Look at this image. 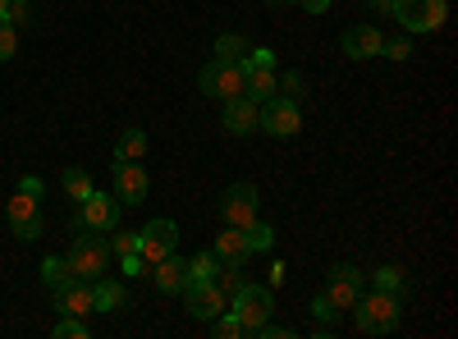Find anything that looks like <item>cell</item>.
<instances>
[{"label": "cell", "mask_w": 458, "mask_h": 339, "mask_svg": "<svg viewBox=\"0 0 458 339\" xmlns=\"http://www.w3.org/2000/svg\"><path fill=\"white\" fill-rule=\"evenodd\" d=\"M69 271L73 280H97L110 267V239H101V230H79V239L69 243Z\"/></svg>", "instance_id": "obj_1"}, {"label": "cell", "mask_w": 458, "mask_h": 339, "mask_svg": "<svg viewBox=\"0 0 458 339\" xmlns=\"http://www.w3.org/2000/svg\"><path fill=\"white\" fill-rule=\"evenodd\" d=\"M243 83H248V69L243 64H234V60H216L211 55V64H202V73H198V88H202V97H211V101H234V97H243Z\"/></svg>", "instance_id": "obj_2"}, {"label": "cell", "mask_w": 458, "mask_h": 339, "mask_svg": "<svg viewBox=\"0 0 458 339\" xmlns=\"http://www.w3.org/2000/svg\"><path fill=\"white\" fill-rule=\"evenodd\" d=\"M353 317H358V330L362 335H390L399 326V298L394 293H358V303H353Z\"/></svg>", "instance_id": "obj_3"}, {"label": "cell", "mask_w": 458, "mask_h": 339, "mask_svg": "<svg viewBox=\"0 0 458 339\" xmlns=\"http://www.w3.org/2000/svg\"><path fill=\"white\" fill-rule=\"evenodd\" d=\"M229 312L239 317L243 335H252L261 321H271V312H276V293H271V284H243L234 298H229Z\"/></svg>", "instance_id": "obj_4"}, {"label": "cell", "mask_w": 458, "mask_h": 339, "mask_svg": "<svg viewBox=\"0 0 458 339\" xmlns=\"http://www.w3.org/2000/svg\"><path fill=\"white\" fill-rule=\"evenodd\" d=\"M257 133H271V138H298L302 133V110H298V101H289V97H271V101H261V124H257Z\"/></svg>", "instance_id": "obj_5"}, {"label": "cell", "mask_w": 458, "mask_h": 339, "mask_svg": "<svg viewBox=\"0 0 458 339\" xmlns=\"http://www.w3.org/2000/svg\"><path fill=\"white\" fill-rule=\"evenodd\" d=\"M390 5H394V19H399L408 32H436V28H445V19H449L445 0H390Z\"/></svg>", "instance_id": "obj_6"}, {"label": "cell", "mask_w": 458, "mask_h": 339, "mask_svg": "<svg viewBox=\"0 0 458 339\" xmlns=\"http://www.w3.org/2000/svg\"><path fill=\"white\" fill-rule=\"evenodd\" d=\"M73 230H101V234H110V230H120V198H106V193H92L79 202V220H73Z\"/></svg>", "instance_id": "obj_7"}, {"label": "cell", "mask_w": 458, "mask_h": 339, "mask_svg": "<svg viewBox=\"0 0 458 339\" xmlns=\"http://www.w3.org/2000/svg\"><path fill=\"white\" fill-rule=\"evenodd\" d=\"M179 252V225L174 220H151L138 230V257L147 261V267H157L161 257Z\"/></svg>", "instance_id": "obj_8"}, {"label": "cell", "mask_w": 458, "mask_h": 339, "mask_svg": "<svg viewBox=\"0 0 458 339\" xmlns=\"http://www.w3.org/2000/svg\"><path fill=\"white\" fill-rule=\"evenodd\" d=\"M257 207H261V198H257L252 183H229L220 193V220L234 225V230H248V225L257 220Z\"/></svg>", "instance_id": "obj_9"}, {"label": "cell", "mask_w": 458, "mask_h": 339, "mask_svg": "<svg viewBox=\"0 0 458 339\" xmlns=\"http://www.w3.org/2000/svg\"><path fill=\"white\" fill-rule=\"evenodd\" d=\"M179 293H183V308L193 312L198 321H216V317L229 308V298L216 289V280H207V284H183Z\"/></svg>", "instance_id": "obj_10"}, {"label": "cell", "mask_w": 458, "mask_h": 339, "mask_svg": "<svg viewBox=\"0 0 458 339\" xmlns=\"http://www.w3.org/2000/svg\"><path fill=\"white\" fill-rule=\"evenodd\" d=\"M147 170L142 161H114V198H120V207H138L147 202Z\"/></svg>", "instance_id": "obj_11"}, {"label": "cell", "mask_w": 458, "mask_h": 339, "mask_svg": "<svg viewBox=\"0 0 458 339\" xmlns=\"http://www.w3.org/2000/svg\"><path fill=\"white\" fill-rule=\"evenodd\" d=\"M321 293L330 298V303H335L339 312H353V303H358V293H362V271H358V267H335Z\"/></svg>", "instance_id": "obj_12"}, {"label": "cell", "mask_w": 458, "mask_h": 339, "mask_svg": "<svg viewBox=\"0 0 458 339\" xmlns=\"http://www.w3.org/2000/svg\"><path fill=\"white\" fill-rule=\"evenodd\" d=\"M225 133H234V138H252L257 124H261V106L248 101V97H234V101H225Z\"/></svg>", "instance_id": "obj_13"}, {"label": "cell", "mask_w": 458, "mask_h": 339, "mask_svg": "<svg viewBox=\"0 0 458 339\" xmlns=\"http://www.w3.org/2000/svg\"><path fill=\"white\" fill-rule=\"evenodd\" d=\"M55 308H60V317H88V312H97L92 308V280H64V284H55Z\"/></svg>", "instance_id": "obj_14"}, {"label": "cell", "mask_w": 458, "mask_h": 339, "mask_svg": "<svg viewBox=\"0 0 458 339\" xmlns=\"http://www.w3.org/2000/svg\"><path fill=\"white\" fill-rule=\"evenodd\" d=\"M380 37L371 23H353V28H344V37H339V47H344V55L349 60H371V55H380Z\"/></svg>", "instance_id": "obj_15"}, {"label": "cell", "mask_w": 458, "mask_h": 339, "mask_svg": "<svg viewBox=\"0 0 458 339\" xmlns=\"http://www.w3.org/2000/svg\"><path fill=\"white\" fill-rule=\"evenodd\" d=\"M211 252L220 257V267H243V261L252 257V248H248L243 230H234V225H225V234H216V239H211Z\"/></svg>", "instance_id": "obj_16"}, {"label": "cell", "mask_w": 458, "mask_h": 339, "mask_svg": "<svg viewBox=\"0 0 458 339\" xmlns=\"http://www.w3.org/2000/svg\"><path fill=\"white\" fill-rule=\"evenodd\" d=\"M147 275H151V284H157L161 293H179V289L188 284V261H183L179 252H170V257H161Z\"/></svg>", "instance_id": "obj_17"}, {"label": "cell", "mask_w": 458, "mask_h": 339, "mask_svg": "<svg viewBox=\"0 0 458 339\" xmlns=\"http://www.w3.org/2000/svg\"><path fill=\"white\" fill-rule=\"evenodd\" d=\"M124 303H129V293H124L120 280H106V275L92 280V308H97V312H120Z\"/></svg>", "instance_id": "obj_18"}, {"label": "cell", "mask_w": 458, "mask_h": 339, "mask_svg": "<svg viewBox=\"0 0 458 339\" xmlns=\"http://www.w3.org/2000/svg\"><path fill=\"white\" fill-rule=\"evenodd\" d=\"M276 92H280V73L276 69H248V83H243V97L248 101L261 106V101H271Z\"/></svg>", "instance_id": "obj_19"}, {"label": "cell", "mask_w": 458, "mask_h": 339, "mask_svg": "<svg viewBox=\"0 0 458 339\" xmlns=\"http://www.w3.org/2000/svg\"><path fill=\"white\" fill-rule=\"evenodd\" d=\"M147 157V133L142 129H124L114 142V161H142Z\"/></svg>", "instance_id": "obj_20"}, {"label": "cell", "mask_w": 458, "mask_h": 339, "mask_svg": "<svg viewBox=\"0 0 458 339\" xmlns=\"http://www.w3.org/2000/svg\"><path fill=\"white\" fill-rule=\"evenodd\" d=\"M216 271H220V257L207 248V252H198L193 261H188V284H207V280H216Z\"/></svg>", "instance_id": "obj_21"}, {"label": "cell", "mask_w": 458, "mask_h": 339, "mask_svg": "<svg viewBox=\"0 0 458 339\" xmlns=\"http://www.w3.org/2000/svg\"><path fill=\"white\" fill-rule=\"evenodd\" d=\"M216 60H234V64H243V60H248V37H239V32L216 37Z\"/></svg>", "instance_id": "obj_22"}, {"label": "cell", "mask_w": 458, "mask_h": 339, "mask_svg": "<svg viewBox=\"0 0 458 339\" xmlns=\"http://www.w3.org/2000/svg\"><path fill=\"white\" fill-rule=\"evenodd\" d=\"M60 183H64V198H69V202H83V198L92 193V174H88V170H79V165L64 170V179H60Z\"/></svg>", "instance_id": "obj_23"}, {"label": "cell", "mask_w": 458, "mask_h": 339, "mask_svg": "<svg viewBox=\"0 0 458 339\" xmlns=\"http://www.w3.org/2000/svg\"><path fill=\"white\" fill-rule=\"evenodd\" d=\"M37 202H42V198H37V193H28V188H19V193L10 198V225H19V220H32V216H42V211H37Z\"/></svg>", "instance_id": "obj_24"}, {"label": "cell", "mask_w": 458, "mask_h": 339, "mask_svg": "<svg viewBox=\"0 0 458 339\" xmlns=\"http://www.w3.org/2000/svg\"><path fill=\"white\" fill-rule=\"evenodd\" d=\"M243 239H248L252 252H271V248H276V230H271L266 220H252L248 230H243Z\"/></svg>", "instance_id": "obj_25"}, {"label": "cell", "mask_w": 458, "mask_h": 339, "mask_svg": "<svg viewBox=\"0 0 458 339\" xmlns=\"http://www.w3.org/2000/svg\"><path fill=\"white\" fill-rule=\"evenodd\" d=\"M243 284H248V280H243V267H220V271H216V289H220L225 298H234Z\"/></svg>", "instance_id": "obj_26"}, {"label": "cell", "mask_w": 458, "mask_h": 339, "mask_svg": "<svg viewBox=\"0 0 458 339\" xmlns=\"http://www.w3.org/2000/svg\"><path fill=\"white\" fill-rule=\"evenodd\" d=\"M42 280L55 289V284H64V280H73V271H69V261L64 257H47L42 261Z\"/></svg>", "instance_id": "obj_27"}, {"label": "cell", "mask_w": 458, "mask_h": 339, "mask_svg": "<svg viewBox=\"0 0 458 339\" xmlns=\"http://www.w3.org/2000/svg\"><path fill=\"white\" fill-rule=\"evenodd\" d=\"M376 289L403 298V271H399V267H380V271H376Z\"/></svg>", "instance_id": "obj_28"}, {"label": "cell", "mask_w": 458, "mask_h": 339, "mask_svg": "<svg viewBox=\"0 0 458 339\" xmlns=\"http://www.w3.org/2000/svg\"><path fill=\"white\" fill-rule=\"evenodd\" d=\"M92 330H88V321L83 317H60L55 321V339H88Z\"/></svg>", "instance_id": "obj_29"}, {"label": "cell", "mask_w": 458, "mask_h": 339, "mask_svg": "<svg viewBox=\"0 0 458 339\" xmlns=\"http://www.w3.org/2000/svg\"><path fill=\"white\" fill-rule=\"evenodd\" d=\"M312 317H317V326H335V321H339L344 312H339V308L330 303L326 293H317V298H312Z\"/></svg>", "instance_id": "obj_30"}, {"label": "cell", "mask_w": 458, "mask_h": 339, "mask_svg": "<svg viewBox=\"0 0 458 339\" xmlns=\"http://www.w3.org/2000/svg\"><path fill=\"white\" fill-rule=\"evenodd\" d=\"M280 97H289V101H302V97H308V83H302L298 69H289L284 79H280Z\"/></svg>", "instance_id": "obj_31"}, {"label": "cell", "mask_w": 458, "mask_h": 339, "mask_svg": "<svg viewBox=\"0 0 458 339\" xmlns=\"http://www.w3.org/2000/svg\"><path fill=\"white\" fill-rule=\"evenodd\" d=\"M211 330H216L220 339H239V335H243V326H239V317H234V312H229V308H225V312H220V317L211 321Z\"/></svg>", "instance_id": "obj_32"}, {"label": "cell", "mask_w": 458, "mask_h": 339, "mask_svg": "<svg viewBox=\"0 0 458 339\" xmlns=\"http://www.w3.org/2000/svg\"><path fill=\"white\" fill-rule=\"evenodd\" d=\"M380 55H386V60H408L412 42H408V37H386V42H380Z\"/></svg>", "instance_id": "obj_33"}, {"label": "cell", "mask_w": 458, "mask_h": 339, "mask_svg": "<svg viewBox=\"0 0 458 339\" xmlns=\"http://www.w3.org/2000/svg\"><path fill=\"white\" fill-rule=\"evenodd\" d=\"M243 69H276V51H266V47H248Z\"/></svg>", "instance_id": "obj_34"}, {"label": "cell", "mask_w": 458, "mask_h": 339, "mask_svg": "<svg viewBox=\"0 0 458 339\" xmlns=\"http://www.w3.org/2000/svg\"><path fill=\"white\" fill-rule=\"evenodd\" d=\"M10 230H14V239L32 243V239H42V216H32V220H19V225H10Z\"/></svg>", "instance_id": "obj_35"}, {"label": "cell", "mask_w": 458, "mask_h": 339, "mask_svg": "<svg viewBox=\"0 0 458 339\" xmlns=\"http://www.w3.org/2000/svg\"><path fill=\"white\" fill-rule=\"evenodd\" d=\"M129 252H138V234H114L110 230V257H129Z\"/></svg>", "instance_id": "obj_36"}, {"label": "cell", "mask_w": 458, "mask_h": 339, "mask_svg": "<svg viewBox=\"0 0 458 339\" xmlns=\"http://www.w3.org/2000/svg\"><path fill=\"white\" fill-rule=\"evenodd\" d=\"M120 271H124L129 280H142V275H147L151 267H147V261H142L138 252H129V257H120Z\"/></svg>", "instance_id": "obj_37"}, {"label": "cell", "mask_w": 458, "mask_h": 339, "mask_svg": "<svg viewBox=\"0 0 458 339\" xmlns=\"http://www.w3.org/2000/svg\"><path fill=\"white\" fill-rule=\"evenodd\" d=\"M14 51H19V32L10 23H0V60H10Z\"/></svg>", "instance_id": "obj_38"}, {"label": "cell", "mask_w": 458, "mask_h": 339, "mask_svg": "<svg viewBox=\"0 0 458 339\" xmlns=\"http://www.w3.org/2000/svg\"><path fill=\"white\" fill-rule=\"evenodd\" d=\"M5 23H10V28H23V23H28V0H10Z\"/></svg>", "instance_id": "obj_39"}, {"label": "cell", "mask_w": 458, "mask_h": 339, "mask_svg": "<svg viewBox=\"0 0 458 339\" xmlns=\"http://www.w3.org/2000/svg\"><path fill=\"white\" fill-rule=\"evenodd\" d=\"M298 5L308 10V14H326V10H330V0H298Z\"/></svg>", "instance_id": "obj_40"}, {"label": "cell", "mask_w": 458, "mask_h": 339, "mask_svg": "<svg viewBox=\"0 0 458 339\" xmlns=\"http://www.w3.org/2000/svg\"><path fill=\"white\" fill-rule=\"evenodd\" d=\"M284 284V261H271V289Z\"/></svg>", "instance_id": "obj_41"}, {"label": "cell", "mask_w": 458, "mask_h": 339, "mask_svg": "<svg viewBox=\"0 0 458 339\" xmlns=\"http://www.w3.org/2000/svg\"><path fill=\"white\" fill-rule=\"evenodd\" d=\"M19 188H28V193L42 198V179H32V174H23V183H19Z\"/></svg>", "instance_id": "obj_42"}, {"label": "cell", "mask_w": 458, "mask_h": 339, "mask_svg": "<svg viewBox=\"0 0 458 339\" xmlns=\"http://www.w3.org/2000/svg\"><path fill=\"white\" fill-rule=\"evenodd\" d=\"M5 14H10V0H0V23H5Z\"/></svg>", "instance_id": "obj_43"}, {"label": "cell", "mask_w": 458, "mask_h": 339, "mask_svg": "<svg viewBox=\"0 0 458 339\" xmlns=\"http://www.w3.org/2000/svg\"><path fill=\"white\" fill-rule=\"evenodd\" d=\"M271 5H289V0H271Z\"/></svg>", "instance_id": "obj_44"}]
</instances>
